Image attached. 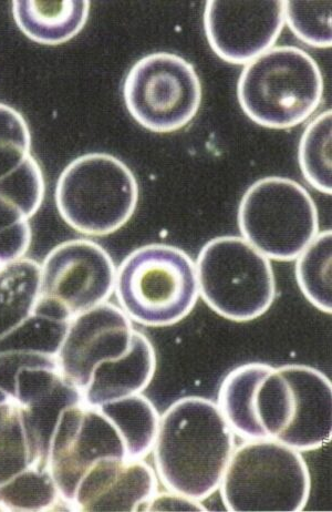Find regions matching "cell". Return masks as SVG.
<instances>
[{
  "label": "cell",
  "mask_w": 332,
  "mask_h": 512,
  "mask_svg": "<svg viewBox=\"0 0 332 512\" xmlns=\"http://www.w3.org/2000/svg\"><path fill=\"white\" fill-rule=\"evenodd\" d=\"M234 447L233 429L219 406L206 398L185 397L160 418L152 450L163 485L199 501L220 488Z\"/></svg>",
  "instance_id": "1"
},
{
  "label": "cell",
  "mask_w": 332,
  "mask_h": 512,
  "mask_svg": "<svg viewBox=\"0 0 332 512\" xmlns=\"http://www.w3.org/2000/svg\"><path fill=\"white\" fill-rule=\"evenodd\" d=\"M237 98L245 115L255 124L290 129L303 124L323 102V74L305 50L275 47L243 69Z\"/></svg>",
  "instance_id": "2"
},
{
  "label": "cell",
  "mask_w": 332,
  "mask_h": 512,
  "mask_svg": "<svg viewBox=\"0 0 332 512\" xmlns=\"http://www.w3.org/2000/svg\"><path fill=\"white\" fill-rule=\"evenodd\" d=\"M114 290L129 319L151 327L181 322L200 295L195 263L166 244L144 245L129 254L117 271Z\"/></svg>",
  "instance_id": "3"
},
{
  "label": "cell",
  "mask_w": 332,
  "mask_h": 512,
  "mask_svg": "<svg viewBox=\"0 0 332 512\" xmlns=\"http://www.w3.org/2000/svg\"><path fill=\"white\" fill-rule=\"evenodd\" d=\"M256 415L268 438L309 452L332 436V385L329 378L305 365H285L259 384Z\"/></svg>",
  "instance_id": "4"
},
{
  "label": "cell",
  "mask_w": 332,
  "mask_h": 512,
  "mask_svg": "<svg viewBox=\"0 0 332 512\" xmlns=\"http://www.w3.org/2000/svg\"><path fill=\"white\" fill-rule=\"evenodd\" d=\"M139 193L126 163L107 153H89L60 174L56 204L70 228L88 237H106L131 220Z\"/></svg>",
  "instance_id": "5"
},
{
  "label": "cell",
  "mask_w": 332,
  "mask_h": 512,
  "mask_svg": "<svg viewBox=\"0 0 332 512\" xmlns=\"http://www.w3.org/2000/svg\"><path fill=\"white\" fill-rule=\"evenodd\" d=\"M220 487L228 511L297 512L308 503L311 480L297 450L251 440L234 450Z\"/></svg>",
  "instance_id": "6"
},
{
  "label": "cell",
  "mask_w": 332,
  "mask_h": 512,
  "mask_svg": "<svg viewBox=\"0 0 332 512\" xmlns=\"http://www.w3.org/2000/svg\"><path fill=\"white\" fill-rule=\"evenodd\" d=\"M195 266L203 300L224 319L253 321L271 309L276 299L271 262L243 238L207 242Z\"/></svg>",
  "instance_id": "7"
},
{
  "label": "cell",
  "mask_w": 332,
  "mask_h": 512,
  "mask_svg": "<svg viewBox=\"0 0 332 512\" xmlns=\"http://www.w3.org/2000/svg\"><path fill=\"white\" fill-rule=\"evenodd\" d=\"M244 239L266 258L296 260L319 233V215L308 191L292 179L268 177L249 187L238 208Z\"/></svg>",
  "instance_id": "8"
},
{
  "label": "cell",
  "mask_w": 332,
  "mask_h": 512,
  "mask_svg": "<svg viewBox=\"0 0 332 512\" xmlns=\"http://www.w3.org/2000/svg\"><path fill=\"white\" fill-rule=\"evenodd\" d=\"M123 97L140 126L170 133L188 126L195 118L203 89L189 61L174 54L155 53L131 68L124 81Z\"/></svg>",
  "instance_id": "9"
},
{
  "label": "cell",
  "mask_w": 332,
  "mask_h": 512,
  "mask_svg": "<svg viewBox=\"0 0 332 512\" xmlns=\"http://www.w3.org/2000/svg\"><path fill=\"white\" fill-rule=\"evenodd\" d=\"M116 265L96 242L72 240L58 245L41 265L38 300L70 322L106 303L116 288Z\"/></svg>",
  "instance_id": "10"
},
{
  "label": "cell",
  "mask_w": 332,
  "mask_h": 512,
  "mask_svg": "<svg viewBox=\"0 0 332 512\" xmlns=\"http://www.w3.org/2000/svg\"><path fill=\"white\" fill-rule=\"evenodd\" d=\"M285 25L283 0H209L204 30L228 64H249L277 42Z\"/></svg>",
  "instance_id": "11"
},
{
  "label": "cell",
  "mask_w": 332,
  "mask_h": 512,
  "mask_svg": "<svg viewBox=\"0 0 332 512\" xmlns=\"http://www.w3.org/2000/svg\"><path fill=\"white\" fill-rule=\"evenodd\" d=\"M134 332L128 315L108 302L76 316L56 355L61 375L85 391L97 366L130 351Z\"/></svg>",
  "instance_id": "12"
},
{
  "label": "cell",
  "mask_w": 332,
  "mask_h": 512,
  "mask_svg": "<svg viewBox=\"0 0 332 512\" xmlns=\"http://www.w3.org/2000/svg\"><path fill=\"white\" fill-rule=\"evenodd\" d=\"M158 487L154 470L143 459L105 458L81 479L74 506L83 511H145Z\"/></svg>",
  "instance_id": "13"
},
{
  "label": "cell",
  "mask_w": 332,
  "mask_h": 512,
  "mask_svg": "<svg viewBox=\"0 0 332 512\" xmlns=\"http://www.w3.org/2000/svg\"><path fill=\"white\" fill-rule=\"evenodd\" d=\"M105 458L129 459L126 445L109 419L97 407L87 406L77 435L66 452L48 464L61 497L74 505L81 479Z\"/></svg>",
  "instance_id": "14"
},
{
  "label": "cell",
  "mask_w": 332,
  "mask_h": 512,
  "mask_svg": "<svg viewBox=\"0 0 332 512\" xmlns=\"http://www.w3.org/2000/svg\"><path fill=\"white\" fill-rule=\"evenodd\" d=\"M157 371V354L147 336L136 330L130 351L105 362L93 371L90 382L82 392L90 407L141 394Z\"/></svg>",
  "instance_id": "15"
},
{
  "label": "cell",
  "mask_w": 332,
  "mask_h": 512,
  "mask_svg": "<svg viewBox=\"0 0 332 512\" xmlns=\"http://www.w3.org/2000/svg\"><path fill=\"white\" fill-rule=\"evenodd\" d=\"M89 13L88 0L13 2V15L18 28L41 45L56 46L69 42L86 26Z\"/></svg>",
  "instance_id": "16"
},
{
  "label": "cell",
  "mask_w": 332,
  "mask_h": 512,
  "mask_svg": "<svg viewBox=\"0 0 332 512\" xmlns=\"http://www.w3.org/2000/svg\"><path fill=\"white\" fill-rule=\"evenodd\" d=\"M85 403L79 388L65 377L56 387L26 406H18L28 452V468L47 470L51 442L62 413L67 408Z\"/></svg>",
  "instance_id": "17"
},
{
  "label": "cell",
  "mask_w": 332,
  "mask_h": 512,
  "mask_svg": "<svg viewBox=\"0 0 332 512\" xmlns=\"http://www.w3.org/2000/svg\"><path fill=\"white\" fill-rule=\"evenodd\" d=\"M273 370L263 363H249L235 368L221 385L219 408L233 432L248 440H271L256 415L259 384Z\"/></svg>",
  "instance_id": "18"
},
{
  "label": "cell",
  "mask_w": 332,
  "mask_h": 512,
  "mask_svg": "<svg viewBox=\"0 0 332 512\" xmlns=\"http://www.w3.org/2000/svg\"><path fill=\"white\" fill-rule=\"evenodd\" d=\"M40 279L41 265L34 260L0 266V340L33 315Z\"/></svg>",
  "instance_id": "19"
},
{
  "label": "cell",
  "mask_w": 332,
  "mask_h": 512,
  "mask_svg": "<svg viewBox=\"0 0 332 512\" xmlns=\"http://www.w3.org/2000/svg\"><path fill=\"white\" fill-rule=\"evenodd\" d=\"M97 408L118 429L129 459L141 460L150 454L158 435L160 415L147 397L132 395Z\"/></svg>",
  "instance_id": "20"
},
{
  "label": "cell",
  "mask_w": 332,
  "mask_h": 512,
  "mask_svg": "<svg viewBox=\"0 0 332 512\" xmlns=\"http://www.w3.org/2000/svg\"><path fill=\"white\" fill-rule=\"evenodd\" d=\"M332 232L326 230L316 235L300 253L296 263L299 289L318 310L331 314V261Z\"/></svg>",
  "instance_id": "21"
},
{
  "label": "cell",
  "mask_w": 332,
  "mask_h": 512,
  "mask_svg": "<svg viewBox=\"0 0 332 512\" xmlns=\"http://www.w3.org/2000/svg\"><path fill=\"white\" fill-rule=\"evenodd\" d=\"M332 111L327 110L307 126L300 139L298 161L305 180L317 191L332 194L331 128Z\"/></svg>",
  "instance_id": "22"
},
{
  "label": "cell",
  "mask_w": 332,
  "mask_h": 512,
  "mask_svg": "<svg viewBox=\"0 0 332 512\" xmlns=\"http://www.w3.org/2000/svg\"><path fill=\"white\" fill-rule=\"evenodd\" d=\"M59 490L50 471L27 468L0 486V507L6 510L37 511L54 506Z\"/></svg>",
  "instance_id": "23"
},
{
  "label": "cell",
  "mask_w": 332,
  "mask_h": 512,
  "mask_svg": "<svg viewBox=\"0 0 332 512\" xmlns=\"http://www.w3.org/2000/svg\"><path fill=\"white\" fill-rule=\"evenodd\" d=\"M331 5V0H325V2L285 0V22L300 42L314 48H330L332 46Z\"/></svg>",
  "instance_id": "24"
},
{
  "label": "cell",
  "mask_w": 332,
  "mask_h": 512,
  "mask_svg": "<svg viewBox=\"0 0 332 512\" xmlns=\"http://www.w3.org/2000/svg\"><path fill=\"white\" fill-rule=\"evenodd\" d=\"M69 323L31 315L28 319L0 340V352L29 351L57 355Z\"/></svg>",
  "instance_id": "25"
},
{
  "label": "cell",
  "mask_w": 332,
  "mask_h": 512,
  "mask_svg": "<svg viewBox=\"0 0 332 512\" xmlns=\"http://www.w3.org/2000/svg\"><path fill=\"white\" fill-rule=\"evenodd\" d=\"M27 213L0 194V266L24 259L33 239Z\"/></svg>",
  "instance_id": "26"
},
{
  "label": "cell",
  "mask_w": 332,
  "mask_h": 512,
  "mask_svg": "<svg viewBox=\"0 0 332 512\" xmlns=\"http://www.w3.org/2000/svg\"><path fill=\"white\" fill-rule=\"evenodd\" d=\"M31 137L26 120L12 107L0 104V179L30 156Z\"/></svg>",
  "instance_id": "27"
},
{
  "label": "cell",
  "mask_w": 332,
  "mask_h": 512,
  "mask_svg": "<svg viewBox=\"0 0 332 512\" xmlns=\"http://www.w3.org/2000/svg\"><path fill=\"white\" fill-rule=\"evenodd\" d=\"M28 468V452L18 412L0 430V486Z\"/></svg>",
  "instance_id": "28"
},
{
  "label": "cell",
  "mask_w": 332,
  "mask_h": 512,
  "mask_svg": "<svg viewBox=\"0 0 332 512\" xmlns=\"http://www.w3.org/2000/svg\"><path fill=\"white\" fill-rule=\"evenodd\" d=\"M197 500L180 494L171 493L155 495L145 508V511H205Z\"/></svg>",
  "instance_id": "29"
},
{
  "label": "cell",
  "mask_w": 332,
  "mask_h": 512,
  "mask_svg": "<svg viewBox=\"0 0 332 512\" xmlns=\"http://www.w3.org/2000/svg\"><path fill=\"white\" fill-rule=\"evenodd\" d=\"M17 412L18 405L14 399H10V401L0 404V430L6 426Z\"/></svg>",
  "instance_id": "30"
},
{
  "label": "cell",
  "mask_w": 332,
  "mask_h": 512,
  "mask_svg": "<svg viewBox=\"0 0 332 512\" xmlns=\"http://www.w3.org/2000/svg\"><path fill=\"white\" fill-rule=\"evenodd\" d=\"M10 399H13V398L8 396L3 391H0V404H4V403L8 402V401H10Z\"/></svg>",
  "instance_id": "31"
}]
</instances>
